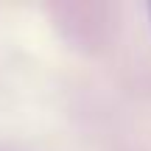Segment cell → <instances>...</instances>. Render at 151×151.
<instances>
[{
	"mask_svg": "<svg viewBox=\"0 0 151 151\" xmlns=\"http://www.w3.org/2000/svg\"><path fill=\"white\" fill-rule=\"evenodd\" d=\"M146 11H148V22H151V3H148V6H146Z\"/></svg>",
	"mask_w": 151,
	"mask_h": 151,
	"instance_id": "1",
	"label": "cell"
}]
</instances>
